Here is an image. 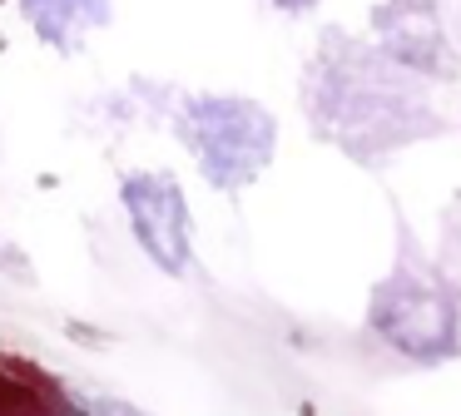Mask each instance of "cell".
I'll return each mask as SVG.
<instances>
[{"instance_id": "obj_5", "label": "cell", "mask_w": 461, "mask_h": 416, "mask_svg": "<svg viewBox=\"0 0 461 416\" xmlns=\"http://www.w3.org/2000/svg\"><path fill=\"white\" fill-rule=\"evenodd\" d=\"M25 10H31L35 30H41L50 45H70L75 30L104 25V15H110L104 0H25Z\"/></svg>"}, {"instance_id": "obj_1", "label": "cell", "mask_w": 461, "mask_h": 416, "mask_svg": "<svg viewBox=\"0 0 461 416\" xmlns=\"http://www.w3.org/2000/svg\"><path fill=\"white\" fill-rule=\"evenodd\" d=\"M179 129L219 188H243L273 158V139H278L273 114L253 99H189Z\"/></svg>"}, {"instance_id": "obj_3", "label": "cell", "mask_w": 461, "mask_h": 416, "mask_svg": "<svg viewBox=\"0 0 461 416\" xmlns=\"http://www.w3.org/2000/svg\"><path fill=\"white\" fill-rule=\"evenodd\" d=\"M124 208H130L134 238L164 273L189 267V203L169 174H130L124 178Z\"/></svg>"}, {"instance_id": "obj_2", "label": "cell", "mask_w": 461, "mask_h": 416, "mask_svg": "<svg viewBox=\"0 0 461 416\" xmlns=\"http://www.w3.org/2000/svg\"><path fill=\"white\" fill-rule=\"evenodd\" d=\"M372 327H377L392 347H402L407 357H421V362L451 357L461 342L456 303H451L437 283L407 273V267L392 273L387 283L377 287V297H372Z\"/></svg>"}, {"instance_id": "obj_6", "label": "cell", "mask_w": 461, "mask_h": 416, "mask_svg": "<svg viewBox=\"0 0 461 416\" xmlns=\"http://www.w3.org/2000/svg\"><path fill=\"white\" fill-rule=\"evenodd\" d=\"M278 5H283V10H308L312 0H278Z\"/></svg>"}, {"instance_id": "obj_4", "label": "cell", "mask_w": 461, "mask_h": 416, "mask_svg": "<svg viewBox=\"0 0 461 416\" xmlns=\"http://www.w3.org/2000/svg\"><path fill=\"white\" fill-rule=\"evenodd\" d=\"M0 416H70V402L35 366L0 362Z\"/></svg>"}]
</instances>
